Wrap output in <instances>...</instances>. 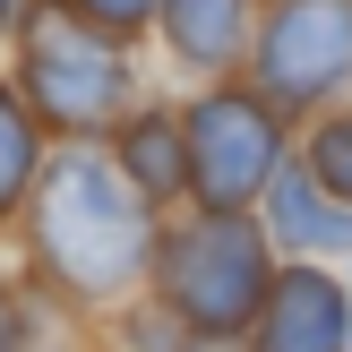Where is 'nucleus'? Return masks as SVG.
<instances>
[{"label": "nucleus", "mask_w": 352, "mask_h": 352, "mask_svg": "<svg viewBox=\"0 0 352 352\" xmlns=\"http://www.w3.org/2000/svg\"><path fill=\"white\" fill-rule=\"evenodd\" d=\"M43 250L69 284L86 292H112L129 284V267L146 258V215L138 198L95 164V155H60L43 181Z\"/></svg>", "instance_id": "obj_1"}, {"label": "nucleus", "mask_w": 352, "mask_h": 352, "mask_svg": "<svg viewBox=\"0 0 352 352\" xmlns=\"http://www.w3.org/2000/svg\"><path fill=\"white\" fill-rule=\"evenodd\" d=\"M258 292H267V258H258V232L232 215L198 223L189 241H172V301L189 309L198 327H241L258 309Z\"/></svg>", "instance_id": "obj_2"}, {"label": "nucleus", "mask_w": 352, "mask_h": 352, "mask_svg": "<svg viewBox=\"0 0 352 352\" xmlns=\"http://www.w3.org/2000/svg\"><path fill=\"white\" fill-rule=\"evenodd\" d=\"M26 86H34V103H43L52 120L86 129V120H103L120 103V60L78 26V17H34V34H26Z\"/></svg>", "instance_id": "obj_3"}, {"label": "nucleus", "mask_w": 352, "mask_h": 352, "mask_svg": "<svg viewBox=\"0 0 352 352\" xmlns=\"http://www.w3.org/2000/svg\"><path fill=\"white\" fill-rule=\"evenodd\" d=\"M189 146H198V155H189V172H198L206 206H223V215H232V206L275 172V129H267V112L241 103V95H206L198 120H189Z\"/></svg>", "instance_id": "obj_4"}, {"label": "nucleus", "mask_w": 352, "mask_h": 352, "mask_svg": "<svg viewBox=\"0 0 352 352\" xmlns=\"http://www.w3.org/2000/svg\"><path fill=\"white\" fill-rule=\"evenodd\" d=\"M352 78V0H292L267 26V86L284 103H309Z\"/></svg>", "instance_id": "obj_5"}, {"label": "nucleus", "mask_w": 352, "mask_h": 352, "mask_svg": "<svg viewBox=\"0 0 352 352\" xmlns=\"http://www.w3.org/2000/svg\"><path fill=\"white\" fill-rule=\"evenodd\" d=\"M336 344H344V292L327 275H284L267 301L258 352H336Z\"/></svg>", "instance_id": "obj_6"}, {"label": "nucleus", "mask_w": 352, "mask_h": 352, "mask_svg": "<svg viewBox=\"0 0 352 352\" xmlns=\"http://www.w3.org/2000/svg\"><path fill=\"white\" fill-rule=\"evenodd\" d=\"M172 43L189 60H223L241 43V0H172Z\"/></svg>", "instance_id": "obj_7"}, {"label": "nucleus", "mask_w": 352, "mask_h": 352, "mask_svg": "<svg viewBox=\"0 0 352 352\" xmlns=\"http://www.w3.org/2000/svg\"><path fill=\"white\" fill-rule=\"evenodd\" d=\"M275 232H284V241H352V223L327 215L301 181H284V189H275Z\"/></svg>", "instance_id": "obj_8"}, {"label": "nucleus", "mask_w": 352, "mask_h": 352, "mask_svg": "<svg viewBox=\"0 0 352 352\" xmlns=\"http://www.w3.org/2000/svg\"><path fill=\"white\" fill-rule=\"evenodd\" d=\"M26 164H34V138H26V112L17 95H0V206L26 189Z\"/></svg>", "instance_id": "obj_9"}, {"label": "nucleus", "mask_w": 352, "mask_h": 352, "mask_svg": "<svg viewBox=\"0 0 352 352\" xmlns=\"http://www.w3.org/2000/svg\"><path fill=\"white\" fill-rule=\"evenodd\" d=\"M129 164H138L146 189H172V181H181V138H172L164 120H146V129L129 138Z\"/></svg>", "instance_id": "obj_10"}, {"label": "nucleus", "mask_w": 352, "mask_h": 352, "mask_svg": "<svg viewBox=\"0 0 352 352\" xmlns=\"http://www.w3.org/2000/svg\"><path fill=\"white\" fill-rule=\"evenodd\" d=\"M318 181H327V189H344V198H352V120H336V129L318 138Z\"/></svg>", "instance_id": "obj_11"}, {"label": "nucleus", "mask_w": 352, "mask_h": 352, "mask_svg": "<svg viewBox=\"0 0 352 352\" xmlns=\"http://www.w3.org/2000/svg\"><path fill=\"white\" fill-rule=\"evenodd\" d=\"M86 9H95V17H103V26H129V17H146V9H155V0H86Z\"/></svg>", "instance_id": "obj_12"}, {"label": "nucleus", "mask_w": 352, "mask_h": 352, "mask_svg": "<svg viewBox=\"0 0 352 352\" xmlns=\"http://www.w3.org/2000/svg\"><path fill=\"white\" fill-rule=\"evenodd\" d=\"M0 17H9V0H0Z\"/></svg>", "instance_id": "obj_13"}]
</instances>
